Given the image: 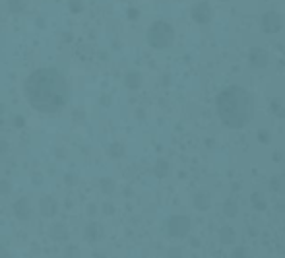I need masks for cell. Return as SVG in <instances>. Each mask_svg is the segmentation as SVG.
<instances>
[{
  "label": "cell",
  "instance_id": "6da1fadb",
  "mask_svg": "<svg viewBox=\"0 0 285 258\" xmlns=\"http://www.w3.org/2000/svg\"><path fill=\"white\" fill-rule=\"evenodd\" d=\"M26 99L35 111L51 115L59 113L68 103V82L55 68H39L28 76L24 84Z\"/></svg>",
  "mask_w": 285,
  "mask_h": 258
},
{
  "label": "cell",
  "instance_id": "7a4b0ae2",
  "mask_svg": "<svg viewBox=\"0 0 285 258\" xmlns=\"http://www.w3.org/2000/svg\"><path fill=\"white\" fill-rule=\"evenodd\" d=\"M216 109L222 123L229 129H245L254 115L253 96L241 86H229L216 97Z\"/></svg>",
  "mask_w": 285,
  "mask_h": 258
},
{
  "label": "cell",
  "instance_id": "3957f363",
  "mask_svg": "<svg viewBox=\"0 0 285 258\" xmlns=\"http://www.w3.org/2000/svg\"><path fill=\"white\" fill-rule=\"evenodd\" d=\"M175 41V30L169 22H154L148 30V43L154 47V49H167L171 47Z\"/></svg>",
  "mask_w": 285,
  "mask_h": 258
},
{
  "label": "cell",
  "instance_id": "277c9868",
  "mask_svg": "<svg viewBox=\"0 0 285 258\" xmlns=\"http://www.w3.org/2000/svg\"><path fill=\"white\" fill-rule=\"evenodd\" d=\"M167 231L171 237H187L190 231V220L187 216H173L169 222H167Z\"/></svg>",
  "mask_w": 285,
  "mask_h": 258
},
{
  "label": "cell",
  "instance_id": "5b68a950",
  "mask_svg": "<svg viewBox=\"0 0 285 258\" xmlns=\"http://www.w3.org/2000/svg\"><path fill=\"white\" fill-rule=\"evenodd\" d=\"M284 26V20L278 12H266L262 16V30L266 33H278Z\"/></svg>",
  "mask_w": 285,
  "mask_h": 258
},
{
  "label": "cell",
  "instance_id": "8992f818",
  "mask_svg": "<svg viewBox=\"0 0 285 258\" xmlns=\"http://www.w3.org/2000/svg\"><path fill=\"white\" fill-rule=\"evenodd\" d=\"M192 18L198 22V24H208L212 20V8L208 6V2H198L194 8H192Z\"/></svg>",
  "mask_w": 285,
  "mask_h": 258
},
{
  "label": "cell",
  "instance_id": "52a82bcc",
  "mask_svg": "<svg viewBox=\"0 0 285 258\" xmlns=\"http://www.w3.org/2000/svg\"><path fill=\"white\" fill-rule=\"evenodd\" d=\"M249 63L253 68H266L268 66V53L264 49H251L249 53Z\"/></svg>",
  "mask_w": 285,
  "mask_h": 258
},
{
  "label": "cell",
  "instance_id": "ba28073f",
  "mask_svg": "<svg viewBox=\"0 0 285 258\" xmlns=\"http://www.w3.org/2000/svg\"><path fill=\"white\" fill-rule=\"evenodd\" d=\"M14 214H16L18 220H30V216H32L30 198H20V200L14 204Z\"/></svg>",
  "mask_w": 285,
  "mask_h": 258
},
{
  "label": "cell",
  "instance_id": "9c48e42d",
  "mask_svg": "<svg viewBox=\"0 0 285 258\" xmlns=\"http://www.w3.org/2000/svg\"><path fill=\"white\" fill-rule=\"evenodd\" d=\"M39 212L45 216V218H51L57 214V200L53 196H43L41 202H39Z\"/></svg>",
  "mask_w": 285,
  "mask_h": 258
},
{
  "label": "cell",
  "instance_id": "30bf717a",
  "mask_svg": "<svg viewBox=\"0 0 285 258\" xmlns=\"http://www.w3.org/2000/svg\"><path fill=\"white\" fill-rule=\"evenodd\" d=\"M125 82H127L128 88L136 90V88H140V84H142V78H140V74H138V72H128L127 78H125Z\"/></svg>",
  "mask_w": 285,
  "mask_h": 258
},
{
  "label": "cell",
  "instance_id": "8fae6325",
  "mask_svg": "<svg viewBox=\"0 0 285 258\" xmlns=\"http://www.w3.org/2000/svg\"><path fill=\"white\" fill-rule=\"evenodd\" d=\"M253 206H254V208H258V210H264V208L268 206V202H266L264 194H260V193H254L253 194Z\"/></svg>",
  "mask_w": 285,
  "mask_h": 258
},
{
  "label": "cell",
  "instance_id": "7c38bea8",
  "mask_svg": "<svg viewBox=\"0 0 285 258\" xmlns=\"http://www.w3.org/2000/svg\"><path fill=\"white\" fill-rule=\"evenodd\" d=\"M99 233H101L99 224H90V226L86 227V237H88V239H97Z\"/></svg>",
  "mask_w": 285,
  "mask_h": 258
},
{
  "label": "cell",
  "instance_id": "4fadbf2b",
  "mask_svg": "<svg viewBox=\"0 0 285 258\" xmlns=\"http://www.w3.org/2000/svg\"><path fill=\"white\" fill-rule=\"evenodd\" d=\"M8 6H10V10H12L14 14H18V12H24V8H26V0H10Z\"/></svg>",
  "mask_w": 285,
  "mask_h": 258
},
{
  "label": "cell",
  "instance_id": "5bb4252c",
  "mask_svg": "<svg viewBox=\"0 0 285 258\" xmlns=\"http://www.w3.org/2000/svg\"><path fill=\"white\" fill-rule=\"evenodd\" d=\"M53 235L57 237V239H66L68 237V231H66V227L63 224H59V226L53 227Z\"/></svg>",
  "mask_w": 285,
  "mask_h": 258
},
{
  "label": "cell",
  "instance_id": "9a60e30c",
  "mask_svg": "<svg viewBox=\"0 0 285 258\" xmlns=\"http://www.w3.org/2000/svg\"><path fill=\"white\" fill-rule=\"evenodd\" d=\"M194 204H196V208L206 210V208H208V196H206V194H198V196L194 198Z\"/></svg>",
  "mask_w": 285,
  "mask_h": 258
},
{
  "label": "cell",
  "instance_id": "2e32d148",
  "mask_svg": "<svg viewBox=\"0 0 285 258\" xmlns=\"http://www.w3.org/2000/svg\"><path fill=\"white\" fill-rule=\"evenodd\" d=\"M220 237H222V243H227V241H229V243H233V241H235V233L231 231V227H225Z\"/></svg>",
  "mask_w": 285,
  "mask_h": 258
},
{
  "label": "cell",
  "instance_id": "e0dca14e",
  "mask_svg": "<svg viewBox=\"0 0 285 258\" xmlns=\"http://www.w3.org/2000/svg\"><path fill=\"white\" fill-rule=\"evenodd\" d=\"M101 189H103L105 194H111L115 191V183H113L111 179H103V181H101Z\"/></svg>",
  "mask_w": 285,
  "mask_h": 258
},
{
  "label": "cell",
  "instance_id": "ac0fdd59",
  "mask_svg": "<svg viewBox=\"0 0 285 258\" xmlns=\"http://www.w3.org/2000/svg\"><path fill=\"white\" fill-rule=\"evenodd\" d=\"M167 171H169L167 163H165V161H158V165H156V175H158V177H165V175H167Z\"/></svg>",
  "mask_w": 285,
  "mask_h": 258
},
{
  "label": "cell",
  "instance_id": "d6986e66",
  "mask_svg": "<svg viewBox=\"0 0 285 258\" xmlns=\"http://www.w3.org/2000/svg\"><path fill=\"white\" fill-rule=\"evenodd\" d=\"M231 258H249V251H247L245 247H237V249L233 251Z\"/></svg>",
  "mask_w": 285,
  "mask_h": 258
},
{
  "label": "cell",
  "instance_id": "ffe728a7",
  "mask_svg": "<svg viewBox=\"0 0 285 258\" xmlns=\"http://www.w3.org/2000/svg\"><path fill=\"white\" fill-rule=\"evenodd\" d=\"M70 10H72L74 14L82 12V10H84V2H82V0H70Z\"/></svg>",
  "mask_w": 285,
  "mask_h": 258
},
{
  "label": "cell",
  "instance_id": "44dd1931",
  "mask_svg": "<svg viewBox=\"0 0 285 258\" xmlns=\"http://www.w3.org/2000/svg\"><path fill=\"white\" fill-rule=\"evenodd\" d=\"M225 214H227V216H235V214H237V204H235L233 200H229V202L225 204Z\"/></svg>",
  "mask_w": 285,
  "mask_h": 258
},
{
  "label": "cell",
  "instance_id": "7402d4cb",
  "mask_svg": "<svg viewBox=\"0 0 285 258\" xmlns=\"http://www.w3.org/2000/svg\"><path fill=\"white\" fill-rule=\"evenodd\" d=\"M64 258H80V249L78 247H68Z\"/></svg>",
  "mask_w": 285,
  "mask_h": 258
},
{
  "label": "cell",
  "instance_id": "603a6c76",
  "mask_svg": "<svg viewBox=\"0 0 285 258\" xmlns=\"http://www.w3.org/2000/svg\"><path fill=\"white\" fill-rule=\"evenodd\" d=\"M109 154H111V156H121V154H123V148H121L119 144H113V146H109Z\"/></svg>",
  "mask_w": 285,
  "mask_h": 258
},
{
  "label": "cell",
  "instance_id": "cb8c5ba5",
  "mask_svg": "<svg viewBox=\"0 0 285 258\" xmlns=\"http://www.w3.org/2000/svg\"><path fill=\"white\" fill-rule=\"evenodd\" d=\"M10 191H12L10 183H8V181H2V183H0V194H4V196H6V194H10Z\"/></svg>",
  "mask_w": 285,
  "mask_h": 258
},
{
  "label": "cell",
  "instance_id": "d4e9b609",
  "mask_svg": "<svg viewBox=\"0 0 285 258\" xmlns=\"http://www.w3.org/2000/svg\"><path fill=\"white\" fill-rule=\"evenodd\" d=\"M167 258H185V257H183L181 249H169V253H167Z\"/></svg>",
  "mask_w": 285,
  "mask_h": 258
},
{
  "label": "cell",
  "instance_id": "484cf974",
  "mask_svg": "<svg viewBox=\"0 0 285 258\" xmlns=\"http://www.w3.org/2000/svg\"><path fill=\"white\" fill-rule=\"evenodd\" d=\"M260 140H262L264 144H266V142H270V136H268V132H266V130H262V132H260Z\"/></svg>",
  "mask_w": 285,
  "mask_h": 258
},
{
  "label": "cell",
  "instance_id": "4316f807",
  "mask_svg": "<svg viewBox=\"0 0 285 258\" xmlns=\"http://www.w3.org/2000/svg\"><path fill=\"white\" fill-rule=\"evenodd\" d=\"M0 258H10V255H8V249H6V247H2V245H0Z\"/></svg>",
  "mask_w": 285,
  "mask_h": 258
},
{
  "label": "cell",
  "instance_id": "83f0119b",
  "mask_svg": "<svg viewBox=\"0 0 285 258\" xmlns=\"http://www.w3.org/2000/svg\"><path fill=\"white\" fill-rule=\"evenodd\" d=\"M6 150H8V146H6V142H2V144H0V154H4Z\"/></svg>",
  "mask_w": 285,
  "mask_h": 258
}]
</instances>
